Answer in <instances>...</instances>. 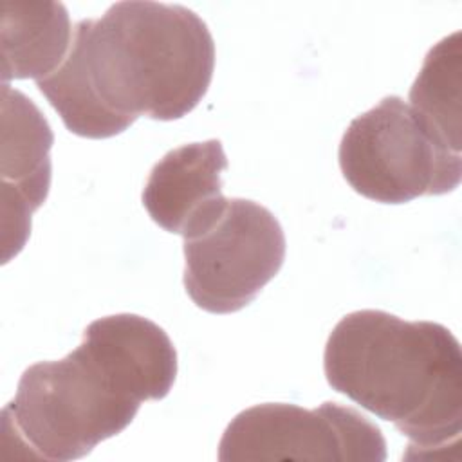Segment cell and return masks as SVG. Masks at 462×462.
Masks as SVG:
<instances>
[{
	"instance_id": "1",
	"label": "cell",
	"mask_w": 462,
	"mask_h": 462,
	"mask_svg": "<svg viewBox=\"0 0 462 462\" xmlns=\"http://www.w3.org/2000/svg\"><path fill=\"white\" fill-rule=\"evenodd\" d=\"M213 69L215 42L197 13L130 0L79 20L65 60L36 87L69 132L106 139L141 116L180 119L206 96Z\"/></svg>"
},
{
	"instance_id": "2",
	"label": "cell",
	"mask_w": 462,
	"mask_h": 462,
	"mask_svg": "<svg viewBox=\"0 0 462 462\" xmlns=\"http://www.w3.org/2000/svg\"><path fill=\"white\" fill-rule=\"evenodd\" d=\"M323 370L332 390L410 439L404 458H437L462 430V352L440 323L354 310L330 332Z\"/></svg>"
},
{
	"instance_id": "3",
	"label": "cell",
	"mask_w": 462,
	"mask_h": 462,
	"mask_svg": "<svg viewBox=\"0 0 462 462\" xmlns=\"http://www.w3.org/2000/svg\"><path fill=\"white\" fill-rule=\"evenodd\" d=\"M137 401L81 343L60 361L29 366L2 410V448L16 458L76 460L119 435Z\"/></svg>"
},
{
	"instance_id": "4",
	"label": "cell",
	"mask_w": 462,
	"mask_h": 462,
	"mask_svg": "<svg viewBox=\"0 0 462 462\" xmlns=\"http://www.w3.org/2000/svg\"><path fill=\"white\" fill-rule=\"evenodd\" d=\"M339 168L359 195L404 204L460 184L462 155L440 146L399 96L357 116L341 137Z\"/></svg>"
},
{
	"instance_id": "5",
	"label": "cell",
	"mask_w": 462,
	"mask_h": 462,
	"mask_svg": "<svg viewBox=\"0 0 462 462\" xmlns=\"http://www.w3.org/2000/svg\"><path fill=\"white\" fill-rule=\"evenodd\" d=\"M184 287L193 303L231 314L247 307L278 274L285 235L267 208L227 199L206 226L184 238Z\"/></svg>"
},
{
	"instance_id": "6",
	"label": "cell",
	"mask_w": 462,
	"mask_h": 462,
	"mask_svg": "<svg viewBox=\"0 0 462 462\" xmlns=\"http://www.w3.org/2000/svg\"><path fill=\"white\" fill-rule=\"evenodd\" d=\"M218 460L383 462L386 440L379 426L350 406L327 401L305 410L265 402L240 411L227 424Z\"/></svg>"
},
{
	"instance_id": "7",
	"label": "cell",
	"mask_w": 462,
	"mask_h": 462,
	"mask_svg": "<svg viewBox=\"0 0 462 462\" xmlns=\"http://www.w3.org/2000/svg\"><path fill=\"white\" fill-rule=\"evenodd\" d=\"M54 135L42 110L20 90L2 85V245L4 263L29 235L31 217L51 188Z\"/></svg>"
},
{
	"instance_id": "8",
	"label": "cell",
	"mask_w": 462,
	"mask_h": 462,
	"mask_svg": "<svg viewBox=\"0 0 462 462\" xmlns=\"http://www.w3.org/2000/svg\"><path fill=\"white\" fill-rule=\"evenodd\" d=\"M227 159L218 139L182 144L153 164L143 189V206L162 229L191 236L226 204L222 171Z\"/></svg>"
},
{
	"instance_id": "9",
	"label": "cell",
	"mask_w": 462,
	"mask_h": 462,
	"mask_svg": "<svg viewBox=\"0 0 462 462\" xmlns=\"http://www.w3.org/2000/svg\"><path fill=\"white\" fill-rule=\"evenodd\" d=\"M81 345L141 402L164 399L177 377L170 336L137 314H112L83 330Z\"/></svg>"
},
{
	"instance_id": "10",
	"label": "cell",
	"mask_w": 462,
	"mask_h": 462,
	"mask_svg": "<svg viewBox=\"0 0 462 462\" xmlns=\"http://www.w3.org/2000/svg\"><path fill=\"white\" fill-rule=\"evenodd\" d=\"M72 31L61 2H4L2 79H43L65 60Z\"/></svg>"
},
{
	"instance_id": "11",
	"label": "cell",
	"mask_w": 462,
	"mask_h": 462,
	"mask_svg": "<svg viewBox=\"0 0 462 462\" xmlns=\"http://www.w3.org/2000/svg\"><path fill=\"white\" fill-rule=\"evenodd\" d=\"M460 32L430 49L410 90V106L433 139L449 152L462 148Z\"/></svg>"
}]
</instances>
